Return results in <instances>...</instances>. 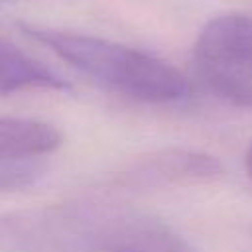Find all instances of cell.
I'll return each mask as SVG.
<instances>
[{
    "mask_svg": "<svg viewBox=\"0 0 252 252\" xmlns=\"http://www.w3.org/2000/svg\"><path fill=\"white\" fill-rule=\"evenodd\" d=\"M20 30L94 83L122 96L150 104H169L189 94L187 77L152 53L49 26L20 24Z\"/></svg>",
    "mask_w": 252,
    "mask_h": 252,
    "instance_id": "6da1fadb",
    "label": "cell"
},
{
    "mask_svg": "<svg viewBox=\"0 0 252 252\" xmlns=\"http://www.w3.org/2000/svg\"><path fill=\"white\" fill-rule=\"evenodd\" d=\"M193 69L209 93L252 108V16L222 14L207 22L193 45Z\"/></svg>",
    "mask_w": 252,
    "mask_h": 252,
    "instance_id": "7a4b0ae2",
    "label": "cell"
},
{
    "mask_svg": "<svg viewBox=\"0 0 252 252\" xmlns=\"http://www.w3.org/2000/svg\"><path fill=\"white\" fill-rule=\"evenodd\" d=\"M87 252H195L167 222L108 203H91Z\"/></svg>",
    "mask_w": 252,
    "mask_h": 252,
    "instance_id": "3957f363",
    "label": "cell"
},
{
    "mask_svg": "<svg viewBox=\"0 0 252 252\" xmlns=\"http://www.w3.org/2000/svg\"><path fill=\"white\" fill-rule=\"evenodd\" d=\"M224 175L222 163L205 152L189 148H159L126 163L112 183L128 189H163L213 183Z\"/></svg>",
    "mask_w": 252,
    "mask_h": 252,
    "instance_id": "277c9868",
    "label": "cell"
},
{
    "mask_svg": "<svg viewBox=\"0 0 252 252\" xmlns=\"http://www.w3.org/2000/svg\"><path fill=\"white\" fill-rule=\"evenodd\" d=\"M24 91H71V83L0 35V96Z\"/></svg>",
    "mask_w": 252,
    "mask_h": 252,
    "instance_id": "5b68a950",
    "label": "cell"
},
{
    "mask_svg": "<svg viewBox=\"0 0 252 252\" xmlns=\"http://www.w3.org/2000/svg\"><path fill=\"white\" fill-rule=\"evenodd\" d=\"M61 132L43 120L0 116V156L43 159L61 146Z\"/></svg>",
    "mask_w": 252,
    "mask_h": 252,
    "instance_id": "8992f818",
    "label": "cell"
},
{
    "mask_svg": "<svg viewBox=\"0 0 252 252\" xmlns=\"http://www.w3.org/2000/svg\"><path fill=\"white\" fill-rule=\"evenodd\" d=\"M43 159H14L0 156V193L26 189L41 179Z\"/></svg>",
    "mask_w": 252,
    "mask_h": 252,
    "instance_id": "52a82bcc",
    "label": "cell"
},
{
    "mask_svg": "<svg viewBox=\"0 0 252 252\" xmlns=\"http://www.w3.org/2000/svg\"><path fill=\"white\" fill-rule=\"evenodd\" d=\"M244 163H246V171H248V175H250V179H252V142H250V144H248V148H246Z\"/></svg>",
    "mask_w": 252,
    "mask_h": 252,
    "instance_id": "ba28073f",
    "label": "cell"
},
{
    "mask_svg": "<svg viewBox=\"0 0 252 252\" xmlns=\"http://www.w3.org/2000/svg\"><path fill=\"white\" fill-rule=\"evenodd\" d=\"M0 2H10V0H0Z\"/></svg>",
    "mask_w": 252,
    "mask_h": 252,
    "instance_id": "9c48e42d",
    "label": "cell"
}]
</instances>
